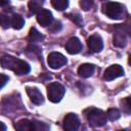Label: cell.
Segmentation results:
<instances>
[{
	"instance_id": "6da1fadb",
	"label": "cell",
	"mask_w": 131,
	"mask_h": 131,
	"mask_svg": "<svg viewBox=\"0 0 131 131\" xmlns=\"http://www.w3.org/2000/svg\"><path fill=\"white\" fill-rule=\"evenodd\" d=\"M0 63L4 69H8L12 72H14L16 75H27L30 73L31 68L28 62L25 60H21L19 58H16L11 55H3L0 58Z\"/></svg>"
},
{
	"instance_id": "7a4b0ae2",
	"label": "cell",
	"mask_w": 131,
	"mask_h": 131,
	"mask_svg": "<svg viewBox=\"0 0 131 131\" xmlns=\"http://www.w3.org/2000/svg\"><path fill=\"white\" fill-rule=\"evenodd\" d=\"M85 116L90 126L92 127H101L106 123V114L98 108L89 107L85 111Z\"/></svg>"
},
{
	"instance_id": "3957f363",
	"label": "cell",
	"mask_w": 131,
	"mask_h": 131,
	"mask_svg": "<svg viewBox=\"0 0 131 131\" xmlns=\"http://www.w3.org/2000/svg\"><path fill=\"white\" fill-rule=\"evenodd\" d=\"M103 13L112 19H121L124 15L125 8L123 4L118 2H108L102 6Z\"/></svg>"
},
{
	"instance_id": "277c9868",
	"label": "cell",
	"mask_w": 131,
	"mask_h": 131,
	"mask_svg": "<svg viewBox=\"0 0 131 131\" xmlns=\"http://www.w3.org/2000/svg\"><path fill=\"white\" fill-rule=\"evenodd\" d=\"M64 88L61 84L57 83V82H53V83H50L48 86H47V96H48V99L51 101V102H59L63 95H64Z\"/></svg>"
},
{
	"instance_id": "5b68a950",
	"label": "cell",
	"mask_w": 131,
	"mask_h": 131,
	"mask_svg": "<svg viewBox=\"0 0 131 131\" xmlns=\"http://www.w3.org/2000/svg\"><path fill=\"white\" fill-rule=\"evenodd\" d=\"M47 62H48V66L51 69L57 70V69H60L61 67H63L67 63V58L63 54H61L59 52H51L48 55Z\"/></svg>"
},
{
	"instance_id": "8992f818",
	"label": "cell",
	"mask_w": 131,
	"mask_h": 131,
	"mask_svg": "<svg viewBox=\"0 0 131 131\" xmlns=\"http://www.w3.org/2000/svg\"><path fill=\"white\" fill-rule=\"evenodd\" d=\"M80 126V120L76 114L70 113L63 118V129L67 131H76Z\"/></svg>"
},
{
	"instance_id": "52a82bcc",
	"label": "cell",
	"mask_w": 131,
	"mask_h": 131,
	"mask_svg": "<svg viewBox=\"0 0 131 131\" xmlns=\"http://www.w3.org/2000/svg\"><path fill=\"white\" fill-rule=\"evenodd\" d=\"M122 76H124V69L120 64L110 66L104 72V79L106 81H112Z\"/></svg>"
},
{
	"instance_id": "ba28073f",
	"label": "cell",
	"mask_w": 131,
	"mask_h": 131,
	"mask_svg": "<svg viewBox=\"0 0 131 131\" xmlns=\"http://www.w3.org/2000/svg\"><path fill=\"white\" fill-rule=\"evenodd\" d=\"M88 47L89 49L92 51V52H95V53H98L102 50L103 48V42H102V39L99 35L97 34H94L92 36H90L88 38Z\"/></svg>"
},
{
	"instance_id": "9c48e42d",
	"label": "cell",
	"mask_w": 131,
	"mask_h": 131,
	"mask_svg": "<svg viewBox=\"0 0 131 131\" xmlns=\"http://www.w3.org/2000/svg\"><path fill=\"white\" fill-rule=\"evenodd\" d=\"M37 21L42 26V27H48L52 24L53 21V16L51 11L47 9H40L37 12Z\"/></svg>"
},
{
	"instance_id": "30bf717a",
	"label": "cell",
	"mask_w": 131,
	"mask_h": 131,
	"mask_svg": "<svg viewBox=\"0 0 131 131\" xmlns=\"http://www.w3.org/2000/svg\"><path fill=\"white\" fill-rule=\"evenodd\" d=\"M27 94L29 95L31 101L37 105L42 104L44 102V97L42 95V93L40 92V90L36 87H27Z\"/></svg>"
},
{
	"instance_id": "8fae6325",
	"label": "cell",
	"mask_w": 131,
	"mask_h": 131,
	"mask_svg": "<svg viewBox=\"0 0 131 131\" xmlns=\"http://www.w3.org/2000/svg\"><path fill=\"white\" fill-rule=\"evenodd\" d=\"M82 48H83V45L81 41L76 37L71 38L66 44V50L70 54H77L82 50Z\"/></svg>"
},
{
	"instance_id": "7c38bea8",
	"label": "cell",
	"mask_w": 131,
	"mask_h": 131,
	"mask_svg": "<svg viewBox=\"0 0 131 131\" xmlns=\"http://www.w3.org/2000/svg\"><path fill=\"white\" fill-rule=\"evenodd\" d=\"M127 34L123 31V29L117 28V31L114 34V45L117 47H124L127 44Z\"/></svg>"
},
{
	"instance_id": "4fadbf2b",
	"label": "cell",
	"mask_w": 131,
	"mask_h": 131,
	"mask_svg": "<svg viewBox=\"0 0 131 131\" xmlns=\"http://www.w3.org/2000/svg\"><path fill=\"white\" fill-rule=\"evenodd\" d=\"M95 67L92 63H83L78 69V75L82 78H89L93 75Z\"/></svg>"
},
{
	"instance_id": "5bb4252c",
	"label": "cell",
	"mask_w": 131,
	"mask_h": 131,
	"mask_svg": "<svg viewBox=\"0 0 131 131\" xmlns=\"http://www.w3.org/2000/svg\"><path fill=\"white\" fill-rule=\"evenodd\" d=\"M15 129L20 130V131H31L33 130V121H30L28 119H23L18 121L14 125Z\"/></svg>"
},
{
	"instance_id": "9a60e30c",
	"label": "cell",
	"mask_w": 131,
	"mask_h": 131,
	"mask_svg": "<svg viewBox=\"0 0 131 131\" xmlns=\"http://www.w3.org/2000/svg\"><path fill=\"white\" fill-rule=\"evenodd\" d=\"M25 25V20L21 15L14 14L10 17V26L15 30H20Z\"/></svg>"
},
{
	"instance_id": "2e32d148",
	"label": "cell",
	"mask_w": 131,
	"mask_h": 131,
	"mask_svg": "<svg viewBox=\"0 0 131 131\" xmlns=\"http://www.w3.org/2000/svg\"><path fill=\"white\" fill-rule=\"evenodd\" d=\"M29 39L33 42H39L44 39V35L41 34L36 28H31L30 33H29Z\"/></svg>"
},
{
	"instance_id": "e0dca14e",
	"label": "cell",
	"mask_w": 131,
	"mask_h": 131,
	"mask_svg": "<svg viewBox=\"0 0 131 131\" xmlns=\"http://www.w3.org/2000/svg\"><path fill=\"white\" fill-rule=\"evenodd\" d=\"M42 4H43V0H30V2H29V9L33 13L38 12L41 9Z\"/></svg>"
},
{
	"instance_id": "ac0fdd59",
	"label": "cell",
	"mask_w": 131,
	"mask_h": 131,
	"mask_svg": "<svg viewBox=\"0 0 131 131\" xmlns=\"http://www.w3.org/2000/svg\"><path fill=\"white\" fill-rule=\"evenodd\" d=\"M52 6L56 10H64L69 5V0H51Z\"/></svg>"
},
{
	"instance_id": "d6986e66",
	"label": "cell",
	"mask_w": 131,
	"mask_h": 131,
	"mask_svg": "<svg viewBox=\"0 0 131 131\" xmlns=\"http://www.w3.org/2000/svg\"><path fill=\"white\" fill-rule=\"evenodd\" d=\"M121 117V113L118 108H110L106 113V118L110 121H117L118 119H120Z\"/></svg>"
},
{
	"instance_id": "ffe728a7",
	"label": "cell",
	"mask_w": 131,
	"mask_h": 131,
	"mask_svg": "<svg viewBox=\"0 0 131 131\" xmlns=\"http://www.w3.org/2000/svg\"><path fill=\"white\" fill-rule=\"evenodd\" d=\"M48 129H49V126L46 125L45 123L33 121V130H35V131H43V130H48Z\"/></svg>"
},
{
	"instance_id": "44dd1931",
	"label": "cell",
	"mask_w": 131,
	"mask_h": 131,
	"mask_svg": "<svg viewBox=\"0 0 131 131\" xmlns=\"http://www.w3.org/2000/svg\"><path fill=\"white\" fill-rule=\"evenodd\" d=\"M0 26L3 27L4 29L8 28L10 26V17L6 14L0 13Z\"/></svg>"
},
{
	"instance_id": "7402d4cb",
	"label": "cell",
	"mask_w": 131,
	"mask_h": 131,
	"mask_svg": "<svg viewBox=\"0 0 131 131\" xmlns=\"http://www.w3.org/2000/svg\"><path fill=\"white\" fill-rule=\"evenodd\" d=\"M80 6L83 10L87 11L92 8L93 6V0H80Z\"/></svg>"
},
{
	"instance_id": "603a6c76",
	"label": "cell",
	"mask_w": 131,
	"mask_h": 131,
	"mask_svg": "<svg viewBox=\"0 0 131 131\" xmlns=\"http://www.w3.org/2000/svg\"><path fill=\"white\" fill-rule=\"evenodd\" d=\"M122 104H123V106H124V111H125L127 114H129V113H130V110H131V106H130V99H129V97L124 98L123 101H122Z\"/></svg>"
},
{
	"instance_id": "cb8c5ba5",
	"label": "cell",
	"mask_w": 131,
	"mask_h": 131,
	"mask_svg": "<svg viewBox=\"0 0 131 131\" xmlns=\"http://www.w3.org/2000/svg\"><path fill=\"white\" fill-rule=\"evenodd\" d=\"M7 82H8V77L6 75L0 74V88H2Z\"/></svg>"
},
{
	"instance_id": "d4e9b609",
	"label": "cell",
	"mask_w": 131,
	"mask_h": 131,
	"mask_svg": "<svg viewBox=\"0 0 131 131\" xmlns=\"http://www.w3.org/2000/svg\"><path fill=\"white\" fill-rule=\"evenodd\" d=\"M74 16H75V17H72V19H73L78 26H81V24H82V18H81V16H80V14L76 13V14H74Z\"/></svg>"
},
{
	"instance_id": "484cf974",
	"label": "cell",
	"mask_w": 131,
	"mask_h": 131,
	"mask_svg": "<svg viewBox=\"0 0 131 131\" xmlns=\"http://www.w3.org/2000/svg\"><path fill=\"white\" fill-rule=\"evenodd\" d=\"M54 25H55V26H54V29H51L52 32H56V31H58V30L61 29V24H60V21H56Z\"/></svg>"
},
{
	"instance_id": "4316f807",
	"label": "cell",
	"mask_w": 131,
	"mask_h": 131,
	"mask_svg": "<svg viewBox=\"0 0 131 131\" xmlns=\"http://www.w3.org/2000/svg\"><path fill=\"white\" fill-rule=\"evenodd\" d=\"M10 0H0V6H5L9 3Z\"/></svg>"
},
{
	"instance_id": "83f0119b",
	"label": "cell",
	"mask_w": 131,
	"mask_h": 131,
	"mask_svg": "<svg viewBox=\"0 0 131 131\" xmlns=\"http://www.w3.org/2000/svg\"><path fill=\"white\" fill-rule=\"evenodd\" d=\"M4 130H6V126H5L4 123H2L0 121V131H4Z\"/></svg>"
}]
</instances>
